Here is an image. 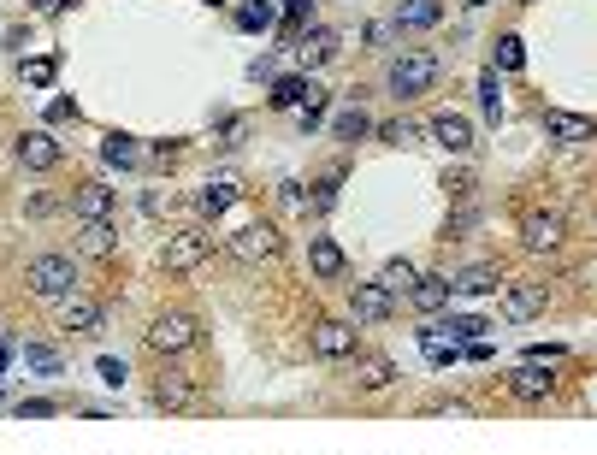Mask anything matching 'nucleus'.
Returning a JSON list of instances; mask_svg holds the SVG:
<instances>
[{
  "instance_id": "obj_9",
  "label": "nucleus",
  "mask_w": 597,
  "mask_h": 455,
  "mask_svg": "<svg viewBox=\"0 0 597 455\" xmlns=\"http://www.w3.org/2000/svg\"><path fill=\"white\" fill-rule=\"evenodd\" d=\"M349 314H355L361 325H379V320H391V314H397V296H391L379 278H367V284H355V290H349Z\"/></svg>"
},
{
  "instance_id": "obj_42",
  "label": "nucleus",
  "mask_w": 597,
  "mask_h": 455,
  "mask_svg": "<svg viewBox=\"0 0 597 455\" xmlns=\"http://www.w3.org/2000/svg\"><path fill=\"white\" fill-rule=\"evenodd\" d=\"M24 213H30V219H48V213H54V195H30Z\"/></svg>"
},
{
  "instance_id": "obj_25",
  "label": "nucleus",
  "mask_w": 597,
  "mask_h": 455,
  "mask_svg": "<svg viewBox=\"0 0 597 455\" xmlns=\"http://www.w3.org/2000/svg\"><path fill=\"white\" fill-rule=\"evenodd\" d=\"M77 249H83V255H113V249H119V225H113V219H83Z\"/></svg>"
},
{
  "instance_id": "obj_36",
  "label": "nucleus",
  "mask_w": 597,
  "mask_h": 455,
  "mask_svg": "<svg viewBox=\"0 0 597 455\" xmlns=\"http://www.w3.org/2000/svg\"><path fill=\"white\" fill-rule=\"evenodd\" d=\"M367 130H373V119H367V113H361V107H349V113H343V119H337V142H361V136H367Z\"/></svg>"
},
{
  "instance_id": "obj_10",
  "label": "nucleus",
  "mask_w": 597,
  "mask_h": 455,
  "mask_svg": "<svg viewBox=\"0 0 597 455\" xmlns=\"http://www.w3.org/2000/svg\"><path fill=\"white\" fill-rule=\"evenodd\" d=\"M12 154H18L24 172H54V166H60V142H54V130H24V136L12 142Z\"/></svg>"
},
{
  "instance_id": "obj_24",
  "label": "nucleus",
  "mask_w": 597,
  "mask_h": 455,
  "mask_svg": "<svg viewBox=\"0 0 597 455\" xmlns=\"http://www.w3.org/2000/svg\"><path fill=\"white\" fill-rule=\"evenodd\" d=\"M302 95H308V71H284V77H272V113H290V107H302Z\"/></svg>"
},
{
  "instance_id": "obj_33",
  "label": "nucleus",
  "mask_w": 597,
  "mask_h": 455,
  "mask_svg": "<svg viewBox=\"0 0 597 455\" xmlns=\"http://www.w3.org/2000/svg\"><path fill=\"white\" fill-rule=\"evenodd\" d=\"M379 136H385L391 148H420V142H426V130L408 125V119H391V125H379Z\"/></svg>"
},
{
  "instance_id": "obj_40",
  "label": "nucleus",
  "mask_w": 597,
  "mask_h": 455,
  "mask_svg": "<svg viewBox=\"0 0 597 455\" xmlns=\"http://www.w3.org/2000/svg\"><path fill=\"white\" fill-rule=\"evenodd\" d=\"M148 160L166 172V166H178V160H184V142H154V154H148Z\"/></svg>"
},
{
  "instance_id": "obj_17",
  "label": "nucleus",
  "mask_w": 597,
  "mask_h": 455,
  "mask_svg": "<svg viewBox=\"0 0 597 455\" xmlns=\"http://www.w3.org/2000/svg\"><path fill=\"white\" fill-rule=\"evenodd\" d=\"M408 302H414L420 314H444V308H450V278H438V272H420V278L408 284Z\"/></svg>"
},
{
  "instance_id": "obj_39",
  "label": "nucleus",
  "mask_w": 597,
  "mask_h": 455,
  "mask_svg": "<svg viewBox=\"0 0 597 455\" xmlns=\"http://www.w3.org/2000/svg\"><path fill=\"white\" fill-rule=\"evenodd\" d=\"M278 12H284V36H290V30L314 12V0H278Z\"/></svg>"
},
{
  "instance_id": "obj_28",
  "label": "nucleus",
  "mask_w": 597,
  "mask_h": 455,
  "mask_svg": "<svg viewBox=\"0 0 597 455\" xmlns=\"http://www.w3.org/2000/svg\"><path fill=\"white\" fill-rule=\"evenodd\" d=\"M308 266H314V278H343L349 260H343V249H337L332 237H314L308 243Z\"/></svg>"
},
{
  "instance_id": "obj_19",
  "label": "nucleus",
  "mask_w": 597,
  "mask_h": 455,
  "mask_svg": "<svg viewBox=\"0 0 597 455\" xmlns=\"http://www.w3.org/2000/svg\"><path fill=\"white\" fill-rule=\"evenodd\" d=\"M101 160H107L113 172H136V166L148 160V148H142L136 136H125V130H113V136L101 142Z\"/></svg>"
},
{
  "instance_id": "obj_30",
  "label": "nucleus",
  "mask_w": 597,
  "mask_h": 455,
  "mask_svg": "<svg viewBox=\"0 0 597 455\" xmlns=\"http://www.w3.org/2000/svg\"><path fill=\"white\" fill-rule=\"evenodd\" d=\"M521 65H527V42H521V36H497V48H491V71H509V77H515Z\"/></svg>"
},
{
  "instance_id": "obj_8",
  "label": "nucleus",
  "mask_w": 597,
  "mask_h": 455,
  "mask_svg": "<svg viewBox=\"0 0 597 455\" xmlns=\"http://www.w3.org/2000/svg\"><path fill=\"white\" fill-rule=\"evenodd\" d=\"M314 355L320 361H355L361 355V331L343 320H320L314 325Z\"/></svg>"
},
{
  "instance_id": "obj_16",
  "label": "nucleus",
  "mask_w": 597,
  "mask_h": 455,
  "mask_svg": "<svg viewBox=\"0 0 597 455\" xmlns=\"http://www.w3.org/2000/svg\"><path fill=\"white\" fill-rule=\"evenodd\" d=\"M237 201H243V184H237V178H207L201 195H196V213L201 219H219V213L237 207Z\"/></svg>"
},
{
  "instance_id": "obj_23",
  "label": "nucleus",
  "mask_w": 597,
  "mask_h": 455,
  "mask_svg": "<svg viewBox=\"0 0 597 455\" xmlns=\"http://www.w3.org/2000/svg\"><path fill=\"white\" fill-rule=\"evenodd\" d=\"M355 385L361 390H391L397 385V367L385 355H355Z\"/></svg>"
},
{
  "instance_id": "obj_3",
  "label": "nucleus",
  "mask_w": 597,
  "mask_h": 455,
  "mask_svg": "<svg viewBox=\"0 0 597 455\" xmlns=\"http://www.w3.org/2000/svg\"><path fill=\"white\" fill-rule=\"evenodd\" d=\"M24 284L42 296V302H66L71 290H77V260L71 255H42L24 266Z\"/></svg>"
},
{
  "instance_id": "obj_37",
  "label": "nucleus",
  "mask_w": 597,
  "mask_h": 455,
  "mask_svg": "<svg viewBox=\"0 0 597 455\" xmlns=\"http://www.w3.org/2000/svg\"><path fill=\"white\" fill-rule=\"evenodd\" d=\"M326 113H332V101H326V89H320V95L302 107V119H296V125H302V130H320V125H326Z\"/></svg>"
},
{
  "instance_id": "obj_43",
  "label": "nucleus",
  "mask_w": 597,
  "mask_h": 455,
  "mask_svg": "<svg viewBox=\"0 0 597 455\" xmlns=\"http://www.w3.org/2000/svg\"><path fill=\"white\" fill-rule=\"evenodd\" d=\"M71 6H77V0H36V12H42V18H60V12H71Z\"/></svg>"
},
{
  "instance_id": "obj_38",
  "label": "nucleus",
  "mask_w": 597,
  "mask_h": 455,
  "mask_svg": "<svg viewBox=\"0 0 597 455\" xmlns=\"http://www.w3.org/2000/svg\"><path fill=\"white\" fill-rule=\"evenodd\" d=\"M479 107H485V119H491V125L503 119V95H497V77H485V83H479Z\"/></svg>"
},
{
  "instance_id": "obj_29",
  "label": "nucleus",
  "mask_w": 597,
  "mask_h": 455,
  "mask_svg": "<svg viewBox=\"0 0 597 455\" xmlns=\"http://www.w3.org/2000/svg\"><path fill=\"white\" fill-rule=\"evenodd\" d=\"M272 18H278V6H272V0H243V6H237V30H249V36L272 30Z\"/></svg>"
},
{
  "instance_id": "obj_21",
  "label": "nucleus",
  "mask_w": 597,
  "mask_h": 455,
  "mask_svg": "<svg viewBox=\"0 0 597 455\" xmlns=\"http://www.w3.org/2000/svg\"><path fill=\"white\" fill-rule=\"evenodd\" d=\"M438 18H444V0H402L391 24H397V30H432Z\"/></svg>"
},
{
  "instance_id": "obj_15",
  "label": "nucleus",
  "mask_w": 597,
  "mask_h": 455,
  "mask_svg": "<svg viewBox=\"0 0 597 455\" xmlns=\"http://www.w3.org/2000/svg\"><path fill=\"white\" fill-rule=\"evenodd\" d=\"M302 71H320V65H332L337 60V30L332 24H314V30H302Z\"/></svg>"
},
{
  "instance_id": "obj_4",
  "label": "nucleus",
  "mask_w": 597,
  "mask_h": 455,
  "mask_svg": "<svg viewBox=\"0 0 597 455\" xmlns=\"http://www.w3.org/2000/svg\"><path fill=\"white\" fill-rule=\"evenodd\" d=\"M207 255H213V237L201 225H172V237L160 249L166 272H196V266H207Z\"/></svg>"
},
{
  "instance_id": "obj_44",
  "label": "nucleus",
  "mask_w": 597,
  "mask_h": 455,
  "mask_svg": "<svg viewBox=\"0 0 597 455\" xmlns=\"http://www.w3.org/2000/svg\"><path fill=\"white\" fill-rule=\"evenodd\" d=\"M213 6H219V0H213Z\"/></svg>"
},
{
  "instance_id": "obj_5",
  "label": "nucleus",
  "mask_w": 597,
  "mask_h": 455,
  "mask_svg": "<svg viewBox=\"0 0 597 455\" xmlns=\"http://www.w3.org/2000/svg\"><path fill=\"white\" fill-rule=\"evenodd\" d=\"M544 308H550V284H538V278H521V284H503V290H497V314L509 325L538 320Z\"/></svg>"
},
{
  "instance_id": "obj_2",
  "label": "nucleus",
  "mask_w": 597,
  "mask_h": 455,
  "mask_svg": "<svg viewBox=\"0 0 597 455\" xmlns=\"http://www.w3.org/2000/svg\"><path fill=\"white\" fill-rule=\"evenodd\" d=\"M148 355H160V361H172V355H190L201 343V320L196 314H160V320L148 325Z\"/></svg>"
},
{
  "instance_id": "obj_14",
  "label": "nucleus",
  "mask_w": 597,
  "mask_h": 455,
  "mask_svg": "<svg viewBox=\"0 0 597 455\" xmlns=\"http://www.w3.org/2000/svg\"><path fill=\"white\" fill-rule=\"evenodd\" d=\"M544 136H550V142H562V148H580V142H592V119L550 107V113H544Z\"/></svg>"
},
{
  "instance_id": "obj_35",
  "label": "nucleus",
  "mask_w": 597,
  "mask_h": 455,
  "mask_svg": "<svg viewBox=\"0 0 597 455\" xmlns=\"http://www.w3.org/2000/svg\"><path fill=\"white\" fill-rule=\"evenodd\" d=\"M54 71H60V60H54V54H42V60H24V65H18V77H24V83H36V89H42V83H54Z\"/></svg>"
},
{
  "instance_id": "obj_11",
  "label": "nucleus",
  "mask_w": 597,
  "mask_h": 455,
  "mask_svg": "<svg viewBox=\"0 0 597 455\" xmlns=\"http://www.w3.org/2000/svg\"><path fill=\"white\" fill-rule=\"evenodd\" d=\"M556 367H544V361H527V367H515L509 373V396H521V402H544V396H556Z\"/></svg>"
},
{
  "instance_id": "obj_41",
  "label": "nucleus",
  "mask_w": 597,
  "mask_h": 455,
  "mask_svg": "<svg viewBox=\"0 0 597 455\" xmlns=\"http://www.w3.org/2000/svg\"><path fill=\"white\" fill-rule=\"evenodd\" d=\"M18 414H24V420H54L60 408H54L48 396H30V402H18Z\"/></svg>"
},
{
  "instance_id": "obj_13",
  "label": "nucleus",
  "mask_w": 597,
  "mask_h": 455,
  "mask_svg": "<svg viewBox=\"0 0 597 455\" xmlns=\"http://www.w3.org/2000/svg\"><path fill=\"white\" fill-rule=\"evenodd\" d=\"M113 207H119V195H113V184H101V178L77 184V195H71V213H77V219H113Z\"/></svg>"
},
{
  "instance_id": "obj_7",
  "label": "nucleus",
  "mask_w": 597,
  "mask_h": 455,
  "mask_svg": "<svg viewBox=\"0 0 597 455\" xmlns=\"http://www.w3.org/2000/svg\"><path fill=\"white\" fill-rule=\"evenodd\" d=\"M562 243H568V219L562 213H527V225H521V249L527 255H562Z\"/></svg>"
},
{
  "instance_id": "obj_18",
  "label": "nucleus",
  "mask_w": 597,
  "mask_h": 455,
  "mask_svg": "<svg viewBox=\"0 0 597 455\" xmlns=\"http://www.w3.org/2000/svg\"><path fill=\"white\" fill-rule=\"evenodd\" d=\"M196 379H184V373H160V379H154V408H166V414H172V408H196Z\"/></svg>"
},
{
  "instance_id": "obj_6",
  "label": "nucleus",
  "mask_w": 597,
  "mask_h": 455,
  "mask_svg": "<svg viewBox=\"0 0 597 455\" xmlns=\"http://www.w3.org/2000/svg\"><path fill=\"white\" fill-rule=\"evenodd\" d=\"M284 249V237H278V225H243L237 237H225V255L243 260V266H261V260H278Z\"/></svg>"
},
{
  "instance_id": "obj_27",
  "label": "nucleus",
  "mask_w": 597,
  "mask_h": 455,
  "mask_svg": "<svg viewBox=\"0 0 597 455\" xmlns=\"http://www.w3.org/2000/svg\"><path fill=\"white\" fill-rule=\"evenodd\" d=\"M479 331H485V320H473V314H462V320H438L432 331H420V337H438V343L462 349V343H479Z\"/></svg>"
},
{
  "instance_id": "obj_26",
  "label": "nucleus",
  "mask_w": 597,
  "mask_h": 455,
  "mask_svg": "<svg viewBox=\"0 0 597 455\" xmlns=\"http://www.w3.org/2000/svg\"><path fill=\"white\" fill-rule=\"evenodd\" d=\"M60 325H66V331H101V308L71 290L66 302H60Z\"/></svg>"
},
{
  "instance_id": "obj_31",
  "label": "nucleus",
  "mask_w": 597,
  "mask_h": 455,
  "mask_svg": "<svg viewBox=\"0 0 597 455\" xmlns=\"http://www.w3.org/2000/svg\"><path fill=\"white\" fill-rule=\"evenodd\" d=\"M337 184H343V172H326V178H320L314 190L302 195V207H308V213H332V201H337Z\"/></svg>"
},
{
  "instance_id": "obj_12",
  "label": "nucleus",
  "mask_w": 597,
  "mask_h": 455,
  "mask_svg": "<svg viewBox=\"0 0 597 455\" xmlns=\"http://www.w3.org/2000/svg\"><path fill=\"white\" fill-rule=\"evenodd\" d=\"M426 136H432L438 148H450V154H473V148H479V130L467 125L462 113H438V119H432V130H426Z\"/></svg>"
},
{
  "instance_id": "obj_1",
  "label": "nucleus",
  "mask_w": 597,
  "mask_h": 455,
  "mask_svg": "<svg viewBox=\"0 0 597 455\" xmlns=\"http://www.w3.org/2000/svg\"><path fill=\"white\" fill-rule=\"evenodd\" d=\"M432 83H438V54L432 48H402L391 71H385V89L397 95V101H420V95H432Z\"/></svg>"
},
{
  "instance_id": "obj_20",
  "label": "nucleus",
  "mask_w": 597,
  "mask_h": 455,
  "mask_svg": "<svg viewBox=\"0 0 597 455\" xmlns=\"http://www.w3.org/2000/svg\"><path fill=\"white\" fill-rule=\"evenodd\" d=\"M497 284H503L497 266H462V272L450 278V296H491Z\"/></svg>"
},
{
  "instance_id": "obj_34",
  "label": "nucleus",
  "mask_w": 597,
  "mask_h": 455,
  "mask_svg": "<svg viewBox=\"0 0 597 455\" xmlns=\"http://www.w3.org/2000/svg\"><path fill=\"white\" fill-rule=\"evenodd\" d=\"M24 361H30V373H60L66 361H60V349H48V343H30L24 349Z\"/></svg>"
},
{
  "instance_id": "obj_32",
  "label": "nucleus",
  "mask_w": 597,
  "mask_h": 455,
  "mask_svg": "<svg viewBox=\"0 0 597 455\" xmlns=\"http://www.w3.org/2000/svg\"><path fill=\"white\" fill-rule=\"evenodd\" d=\"M414 278H420V272H414L408 260H385V266H379V284H385L391 296H408V284H414Z\"/></svg>"
},
{
  "instance_id": "obj_22",
  "label": "nucleus",
  "mask_w": 597,
  "mask_h": 455,
  "mask_svg": "<svg viewBox=\"0 0 597 455\" xmlns=\"http://www.w3.org/2000/svg\"><path fill=\"white\" fill-rule=\"evenodd\" d=\"M142 213H148V219H166V225H178V219H184V213H196V207H190L178 190H148V195H142Z\"/></svg>"
}]
</instances>
